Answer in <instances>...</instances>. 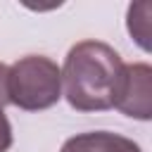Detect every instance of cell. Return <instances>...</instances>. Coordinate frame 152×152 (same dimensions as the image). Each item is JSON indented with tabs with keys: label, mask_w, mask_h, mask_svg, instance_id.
I'll return each instance as SVG.
<instances>
[{
	"label": "cell",
	"mask_w": 152,
	"mask_h": 152,
	"mask_svg": "<svg viewBox=\"0 0 152 152\" xmlns=\"http://www.w3.org/2000/svg\"><path fill=\"white\" fill-rule=\"evenodd\" d=\"M121 66L119 52L102 40H81L71 45L59 69L66 102L78 112L112 109Z\"/></svg>",
	"instance_id": "obj_1"
},
{
	"label": "cell",
	"mask_w": 152,
	"mask_h": 152,
	"mask_svg": "<svg viewBox=\"0 0 152 152\" xmlns=\"http://www.w3.org/2000/svg\"><path fill=\"white\" fill-rule=\"evenodd\" d=\"M7 97L10 104L26 112H40L57 104L62 97V71L57 62L45 55L17 59L7 74Z\"/></svg>",
	"instance_id": "obj_2"
},
{
	"label": "cell",
	"mask_w": 152,
	"mask_h": 152,
	"mask_svg": "<svg viewBox=\"0 0 152 152\" xmlns=\"http://www.w3.org/2000/svg\"><path fill=\"white\" fill-rule=\"evenodd\" d=\"M114 107L133 119L150 121L152 116V69L145 62H133L121 66Z\"/></svg>",
	"instance_id": "obj_3"
},
{
	"label": "cell",
	"mask_w": 152,
	"mask_h": 152,
	"mask_svg": "<svg viewBox=\"0 0 152 152\" xmlns=\"http://www.w3.org/2000/svg\"><path fill=\"white\" fill-rule=\"evenodd\" d=\"M59 152H142V150L135 140L126 135L112 131H88L64 140Z\"/></svg>",
	"instance_id": "obj_4"
},
{
	"label": "cell",
	"mask_w": 152,
	"mask_h": 152,
	"mask_svg": "<svg viewBox=\"0 0 152 152\" xmlns=\"http://www.w3.org/2000/svg\"><path fill=\"white\" fill-rule=\"evenodd\" d=\"M128 33L142 50H150V5L135 2L128 7Z\"/></svg>",
	"instance_id": "obj_5"
},
{
	"label": "cell",
	"mask_w": 152,
	"mask_h": 152,
	"mask_svg": "<svg viewBox=\"0 0 152 152\" xmlns=\"http://www.w3.org/2000/svg\"><path fill=\"white\" fill-rule=\"evenodd\" d=\"M12 147V126L7 114L0 109V152H7Z\"/></svg>",
	"instance_id": "obj_6"
},
{
	"label": "cell",
	"mask_w": 152,
	"mask_h": 152,
	"mask_svg": "<svg viewBox=\"0 0 152 152\" xmlns=\"http://www.w3.org/2000/svg\"><path fill=\"white\" fill-rule=\"evenodd\" d=\"M7 74H10V66L5 62H0V109L5 104H10V97H7Z\"/></svg>",
	"instance_id": "obj_7"
}]
</instances>
